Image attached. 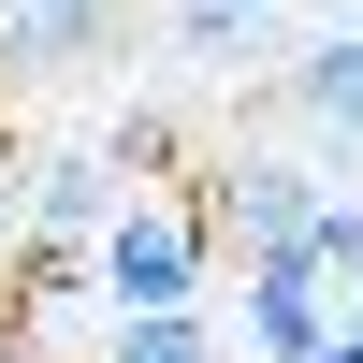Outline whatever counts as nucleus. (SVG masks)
<instances>
[{
	"label": "nucleus",
	"mask_w": 363,
	"mask_h": 363,
	"mask_svg": "<svg viewBox=\"0 0 363 363\" xmlns=\"http://www.w3.org/2000/svg\"><path fill=\"white\" fill-rule=\"evenodd\" d=\"M87 291H102L116 320H189V291H203V233L174 218V203H116L102 247H87Z\"/></svg>",
	"instance_id": "nucleus-1"
},
{
	"label": "nucleus",
	"mask_w": 363,
	"mask_h": 363,
	"mask_svg": "<svg viewBox=\"0 0 363 363\" xmlns=\"http://www.w3.org/2000/svg\"><path fill=\"white\" fill-rule=\"evenodd\" d=\"M233 15H277V0H233Z\"/></svg>",
	"instance_id": "nucleus-10"
},
{
	"label": "nucleus",
	"mask_w": 363,
	"mask_h": 363,
	"mask_svg": "<svg viewBox=\"0 0 363 363\" xmlns=\"http://www.w3.org/2000/svg\"><path fill=\"white\" fill-rule=\"evenodd\" d=\"M320 363H363V335H335V349H320Z\"/></svg>",
	"instance_id": "nucleus-9"
},
{
	"label": "nucleus",
	"mask_w": 363,
	"mask_h": 363,
	"mask_svg": "<svg viewBox=\"0 0 363 363\" xmlns=\"http://www.w3.org/2000/svg\"><path fill=\"white\" fill-rule=\"evenodd\" d=\"M0 44L15 58H87L102 44V0H0Z\"/></svg>",
	"instance_id": "nucleus-6"
},
{
	"label": "nucleus",
	"mask_w": 363,
	"mask_h": 363,
	"mask_svg": "<svg viewBox=\"0 0 363 363\" xmlns=\"http://www.w3.org/2000/svg\"><path fill=\"white\" fill-rule=\"evenodd\" d=\"M218 203L262 233V247H306V218H320V174H306V160H233V189H218Z\"/></svg>",
	"instance_id": "nucleus-3"
},
{
	"label": "nucleus",
	"mask_w": 363,
	"mask_h": 363,
	"mask_svg": "<svg viewBox=\"0 0 363 363\" xmlns=\"http://www.w3.org/2000/svg\"><path fill=\"white\" fill-rule=\"evenodd\" d=\"M247 320H262V349H277V363H320V349H335V335H320V262H306V247H262Z\"/></svg>",
	"instance_id": "nucleus-2"
},
{
	"label": "nucleus",
	"mask_w": 363,
	"mask_h": 363,
	"mask_svg": "<svg viewBox=\"0 0 363 363\" xmlns=\"http://www.w3.org/2000/svg\"><path fill=\"white\" fill-rule=\"evenodd\" d=\"M102 189H116V160H102V145H58V160L29 174V218H44V247H58L73 218H102Z\"/></svg>",
	"instance_id": "nucleus-5"
},
{
	"label": "nucleus",
	"mask_w": 363,
	"mask_h": 363,
	"mask_svg": "<svg viewBox=\"0 0 363 363\" xmlns=\"http://www.w3.org/2000/svg\"><path fill=\"white\" fill-rule=\"evenodd\" d=\"M291 87H306V102L335 116V145H363V15H335V29H320V44H306V73H291Z\"/></svg>",
	"instance_id": "nucleus-4"
},
{
	"label": "nucleus",
	"mask_w": 363,
	"mask_h": 363,
	"mask_svg": "<svg viewBox=\"0 0 363 363\" xmlns=\"http://www.w3.org/2000/svg\"><path fill=\"white\" fill-rule=\"evenodd\" d=\"M174 44H189L203 73H233V58H262V15H233V0H174Z\"/></svg>",
	"instance_id": "nucleus-7"
},
{
	"label": "nucleus",
	"mask_w": 363,
	"mask_h": 363,
	"mask_svg": "<svg viewBox=\"0 0 363 363\" xmlns=\"http://www.w3.org/2000/svg\"><path fill=\"white\" fill-rule=\"evenodd\" d=\"M116 363H203V320H116Z\"/></svg>",
	"instance_id": "nucleus-8"
}]
</instances>
